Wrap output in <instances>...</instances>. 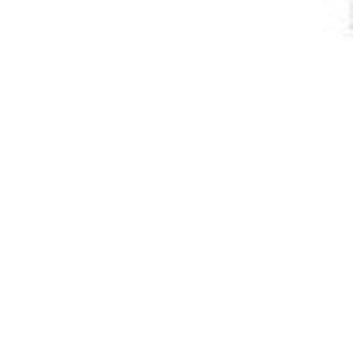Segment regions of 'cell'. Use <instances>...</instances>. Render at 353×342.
Returning a JSON list of instances; mask_svg holds the SVG:
<instances>
[]
</instances>
